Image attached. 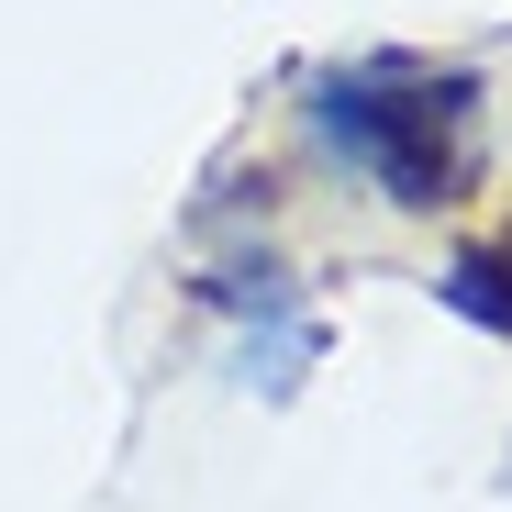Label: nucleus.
Returning a JSON list of instances; mask_svg holds the SVG:
<instances>
[{
  "label": "nucleus",
  "mask_w": 512,
  "mask_h": 512,
  "mask_svg": "<svg viewBox=\"0 0 512 512\" xmlns=\"http://www.w3.org/2000/svg\"><path fill=\"white\" fill-rule=\"evenodd\" d=\"M457 112H468L457 78H446V90H368V78H323V90H312V123L346 156H368L401 212L457 201V156H446V123Z\"/></svg>",
  "instance_id": "nucleus-1"
},
{
  "label": "nucleus",
  "mask_w": 512,
  "mask_h": 512,
  "mask_svg": "<svg viewBox=\"0 0 512 512\" xmlns=\"http://www.w3.org/2000/svg\"><path fill=\"white\" fill-rule=\"evenodd\" d=\"M446 301H457V312H479L490 334H512V234L457 256V268H446Z\"/></svg>",
  "instance_id": "nucleus-2"
}]
</instances>
